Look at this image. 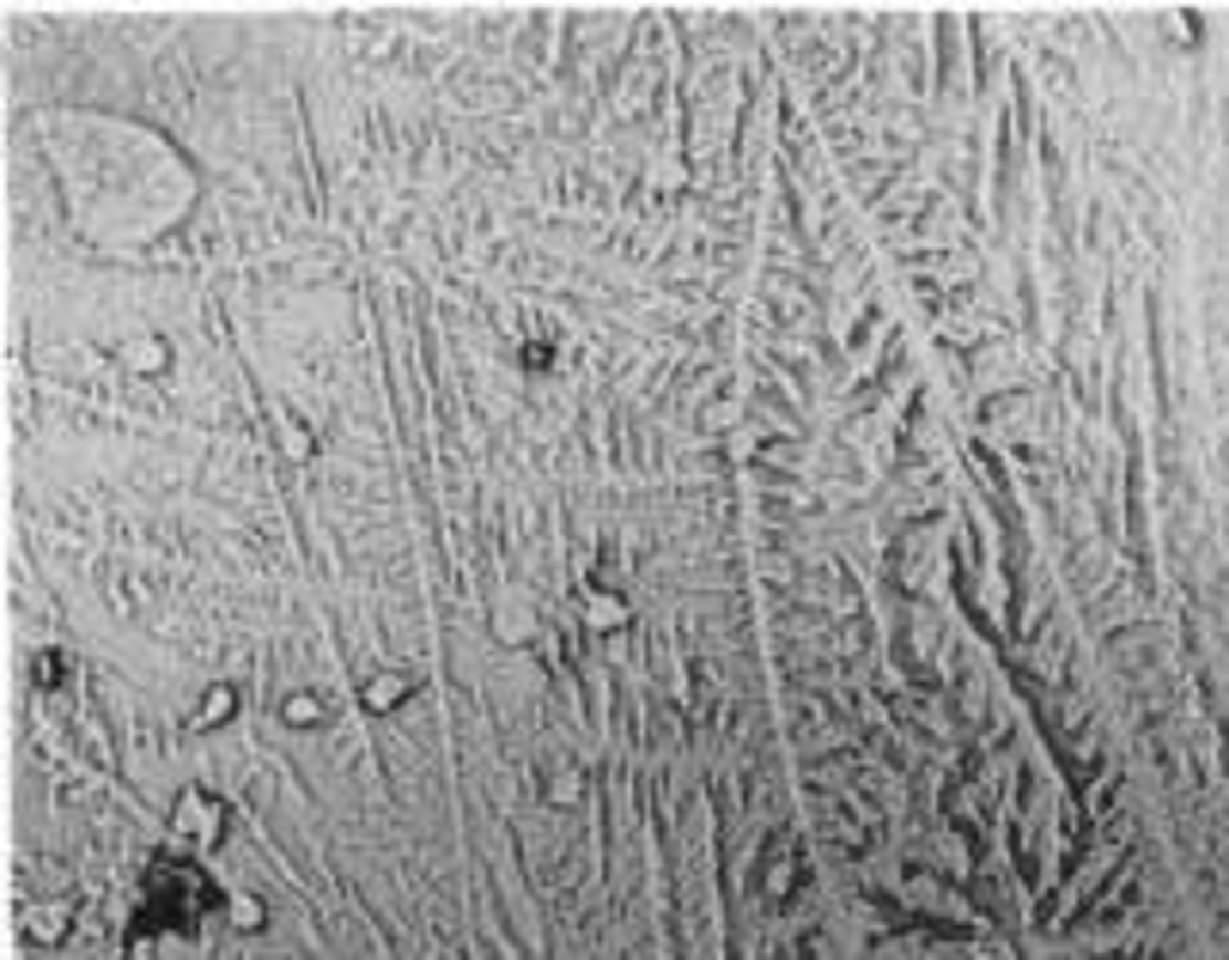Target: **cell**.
I'll return each instance as SVG.
<instances>
[{"label":"cell","mask_w":1229,"mask_h":960,"mask_svg":"<svg viewBox=\"0 0 1229 960\" xmlns=\"http://www.w3.org/2000/svg\"><path fill=\"white\" fill-rule=\"evenodd\" d=\"M31 681H38L43 693L62 687V681H67V656L62 651H38V656H31Z\"/></svg>","instance_id":"ba28073f"},{"label":"cell","mask_w":1229,"mask_h":960,"mask_svg":"<svg viewBox=\"0 0 1229 960\" xmlns=\"http://www.w3.org/2000/svg\"><path fill=\"white\" fill-rule=\"evenodd\" d=\"M225 826H232V809H225V797H213L208 784H189L183 797L171 802V833L183 838L189 851H220Z\"/></svg>","instance_id":"6da1fadb"},{"label":"cell","mask_w":1229,"mask_h":960,"mask_svg":"<svg viewBox=\"0 0 1229 960\" xmlns=\"http://www.w3.org/2000/svg\"><path fill=\"white\" fill-rule=\"evenodd\" d=\"M225 924H232L238 936H256L262 924H269V906H262L256 894H232L225 899Z\"/></svg>","instance_id":"8992f818"},{"label":"cell","mask_w":1229,"mask_h":960,"mask_svg":"<svg viewBox=\"0 0 1229 960\" xmlns=\"http://www.w3.org/2000/svg\"><path fill=\"white\" fill-rule=\"evenodd\" d=\"M232 711H238V687H232V681H213V687H208V693H201V699H196V711H189V724H196V729H213V724H225V717H232Z\"/></svg>","instance_id":"277c9868"},{"label":"cell","mask_w":1229,"mask_h":960,"mask_svg":"<svg viewBox=\"0 0 1229 960\" xmlns=\"http://www.w3.org/2000/svg\"><path fill=\"white\" fill-rule=\"evenodd\" d=\"M67 930H74V899H38V906L19 918V936L38 948H55L67 942Z\"/></svg>","instance_id":"7a4b0ae2"},{"label":"cell","mask_w":1229,"mask_h":960,"mask_svg":"<svg viewBox=\"0 0 1229 960\" xmlns=\"http://www.w3.org/2000/svg\"><path fill=\"white\" fill-rule=\"evenodd\" d=\"M408 693H414V675H408V668H378V675L359 687V705H366L371 717H384V711H396Z\"/></svg>","instance_id":"3957f363"},{"label":"cell","mask_w":1229,"mask_h":960,"mask_svg":"<svg viewBox=\"0 0 1229 960\" xmlns=\"http://www.w3.org/2000/svg\"><path fill=\"white\" fill-rule=\"evenodd\" d=\"M123 359L135 365V371H165V365H171V347H165V340H135V347H123Z\"/></svg>","instance_id":"52a82bcc"},{"label":"cell","mask_w":1229,"mask_h":960,"mask_svg":"<svg viewBox=\"0 0 1229 960\" xmlns=\"http://www.w3.org/2000/svg\"><path fill=\"white\" fill-rule=\"evenodd\" d=\"M323 717H329L323 693H286V699H281V724L286 729H317Z\"/></svg>","instance_id":"5b68a950"}]
</instances>
